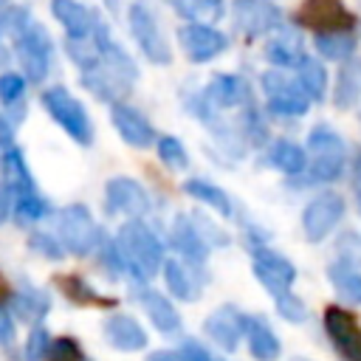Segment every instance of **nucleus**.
<instances>
[{
	"label": "nucleus",
	"mask_w": 361,
	"mask_h": 361,
	"mask_svg": "<svg viewBox=\"0 0 361 361\" xmlns=\"http://www.w3.org/2000/svg\"><path fill=\"white\" fill-rule=\"evenodd\" d=\"M11 37H14V56L23 68V76L34 85L45 82L48 71H51V59H54V42H51V34L48 28L31 17V11L23 6L14 28H11Z\"/></svg>",
	"instance_id": "f257e3e1"
},
{
	"label": "nucleus",
	"mask_w": 361,
	"mask_h": 361,
	"mask_svg": "<svg viewBox=\"0 0 361 361\" xmlns=\"http://www.w3.org/2000/svg\"><path fill=\"white\" fill-rule=\"evenodd\" d=\"M347 169V147L336 130L319 124L307 135V178L310 183H333Z\"/></svg>",
	"instance_id": "f03ea898"
},
{
	"label": "nucleus",
	"mask_w": 361,
	"mask_h": 361,
	"mask_svg": "<svg viewBox=\"0 0 361 361\" xmlns=\"http://www.w3.org/2000/svg\"><path fill=\"white\" fill-rule=\"evenodd\" d=\"M116 245H118L127 268H133V274H138V279L155 276L158 268L164 265V245H161V240L138 217H133L130 223H124L118 228Z\"/></svg>",
	"instance_id": "7ed1b4c3"
},
{
	"label": "nucleus",
	"mask_w": 361,
	"mask_h": 361,
	"mask_svg": "<svg viewBox=\"0 0 361 361\" xmlns=\"http://www.w3.org/2000/svg\"><path fill=\"white\" fill-rule=\"evenodd\" d=\"M39 102H42V107L48 110V116H51L76 144L87 147V144L93 141V121H90V116H87L85 104H82L68 87L51 85V87L42 90Z\"/></svg>",
	"instance_id": "20e7f679"
},
{
	"label": "nucleus",
	"mask_w": 361,
	"mask_h": 361,
	"mask_svg": "<svg viewBox=\"0 0 361 361\" xmlns=\"http://www.w3.org/2000/svg\"><path fill=\"white\" fill-rule=\"evenodd\" d=\"M127 28H130V37L135 39L138 51L152 65H169L172 62V45H169L158 17L152 14V8L147 3H133L127 8Z\"/></svg>",
	"instance_id": "39448f33"
},
{
	"label": "nucleus",
	"mask_w": 361,
	"mask_h": 361,
	"mask_svg": "<svg viewBox=\"0 0 361 361\" xmlns=\"http://www.w3.org/2000/svg\"><path fill=\"white\" fill-rule=\"evenodd\" d=\"M324 333L341 361H361V319L341 305H327L322 313Z\"/></svg>",
	"instance_id": "423d86ee"
},
{
	"label": "nucleus",
	"mask_w": 361,
	"mask_h": 361,
	"mask_svg": "<svg viewBox=\"0 0 361 361\" xmlns=\"http://www.w3.org/2000/svg\"><path fill=\"white\" fill-rule=\"evenodd\" d=\"M347 214V200L338 192H319L316 197L307 200L305 212H302V234L307 243H322Z\"/></svg>",
	"instance_id": "0eeeda50"
},
{
	"label": "nucleus",
	"mask_w": 361,
	"mask_h": 361,
	"mask_svg": "<svg viewBox=\"0 0 361 361\" xmlns=\"http://www.w3.org/2000/svg\"><path fill=\"white\" fill-rule=\"evenodd\" d=\"M259 85L265 90V104L271 113H276V116H305L307 113L310 96L302 90V85L296 79L282 73V68L265 71L259 76Z\"/></svg>",
	"instance_id": "6e6552de"
},
{
	"label": "nucleus",
	"mask_w": 361,
	"mask_h": 361,
	"mask_svg": "<svg viewBox=\"0 0 361 361\" xmlns=\"http://www.w3.org/2000/svg\"><path fill=\"white\" fill-rule=\"evenodd\" d=\"M251 268L257 282L276 299L282 293L290 290L293 279H296V268L288 257H282L279 251L268 248L265 243H251Z\"/></svg>",
	"instance_id": "1a4fd4ad"
},
{
	"label": "nucleus",
	"mask_w": 361,
	"mask_h": 361,
	"mask_svg": "<svg viewBox=\"0 0 361 361\" xmlns=\"http://www.w3.org/2000/svg\"><path fill=\"white\" fill-rule=\"evenodd\" d=\"M178 45L183 51V56L195 65H203V62H212L217 59L226 48H228V37L214 28L212 23H195V20H186L183 25H178Z\"/></svg>",
	"instance_id": "9d476101"
},
{
	"label": "nucleus",
	"mask_w": 361,
	"mask_h": 361,
	"mask_svg": "<svg viewBox=\"0 0 361 361\" xmlns=\"http://www.w3.org/2000/svg\"><path fill=\"white\" fill-rule=\"evenodd\" d=\"M59 237H62V245L71 254L82 257V254H90L99 245L102 231L93 223V214L82 203H71L59 212Z\"/></svg>",
	"instance_id": "9b49d317"
},
{
	"label": "nucleus",
	"mask_w": 361,
	"mask_h": 361,
	"mask_svg": "<svg viewBox=\"0 0 361 361\" xmlns=\"http://www.w3.org/2000/svg\"><path fill=\"white\" fill-rule=\"evenodd\" d=\"M231 20L245 37H259L279 25V8L271 0H234Z\"/></svg>",
	"instance_id": "f8f14e48"
},
{
	"label": "nucleus",
	"mask_w": 361,
	"mask_h": 361,
	"mask_svg": "<svg viewBox=\"0 0 361 361\" xmlns=\"http://www.w3.org/2000/svg\"><path fill=\"white\" fill-rule=\"evenodd\" d=\"M110 121L118 130L124 144H130L135 149H147L149 144H155V130L144 118L141 110H135V107H130L124 102H113L110 104Z\"/></svg>",
	"instance_id": "ddd939ff"
},
{
	"label": "nucleus",
	"mask_w": 361,
	"mask_h": 361,
	"mask_svg": "<svg viewBox=\"0 0 361 361\" xmlns=\"http://www.w3.org/2000/svg\"><path fill=\"white\" fill-rule=\"evenodd\" d=\"M104 197L110 212H121L130 217H144L149 212V195L147 189L133 178H110L104 186Z\"/></svg>",
	"instance_id": "4468645a"
},
{
	"label": "nucleus",
	"mask_w": 361,
	"mask_h": 361,
	"mask_svg": "<svg viewBox=\"0 0 361 361\" xmlns=\"http://www.w3.org/2000/svg\"><path fill=\"white\" fill-rule=\"evenodd\" d=\"M243 322H245V313H240L234 305H223L214 313H209V319L203 322V330L217 347L231 353L243 338Z\"/></svg>",
	"instance_id": "2eb2a0df"
},
{
	"label": "nucleus",
	"mask_w": 361,
	"mask_h": 361,
	"mask_svg": "<svg viewBox=\"0 0 361 361\" xmlns=\"http://www.w3.org/2000/svg\"><path fill=\"white\" fill-rule=\"evenodd\" d=\"M102 330H104L107 344L116 347V350L135 353V350H144V347H147V333H144V327H141L133 316H127V313H113V316H107L104 324H102Z\"/></svg>",
	"instance_id": "dca6fc26"
},
{
	"label": "nucleus",
	"mask_w": 361,
	"mask_h": 361,
	"mask_svg": "<svg viewBox=\"0 0 361 361\" xmlns=\"http://www.w3.org/2000/svg\"><path fill=\"white\" fill-rule=\"evenodd\" d=\"M51 14L65 28V37H87L102 17L79 0H51Z\"/></svg>",
	"instance_id": "f3484780"
},
{
	"label": "nucleus",
	"mask_w": 361,
	"mask_h": 361,
	"mask_svg": "<svg viewBox=\"0 0 361 361\" xmlns=\"http://www.w3.org/2000/svg\"><path fill=\"white\" fill-rule=\"evenodd\" d=\"M243 336L248 338V353L257 361H276L282 353V344L274 333V327L262 316H245L243 322Z\"/></svg>",
	"instance_id": "a211bd4d"
},
{
	"label": "nucleus",
	"mask_w": 361,
	"mask_h": 361,
	"mask_svg": "<svg viewBox=\"0 0 361 361\" xmlns=\"http://www.w3.org/2000/svg\"><path fill=\"white\" fill-rule=\"evenodd\" d=\"M172 245L192 262V265H203L206 262V257H209V243L203 240V234L197 231V226H195V220L192 217H183V214H178L175 217V226H172Z\"/></svg>",
	"instance_id": "6ab92c4d"
},
{
	"label": "nucleus",
	"mask_w": 361,
	"mask_h": 361,
	"mask_svg": "<svg viewBox=\"0 0 361 361\" xmlns=\"http://www.w3.org/2000/svg\"><path fill=\"white\" fill-rule=\"evenodd\" d=\"M305 48H302V37L296 31H274L271 39L265 42V59L274 62L276 68H296L305 59Z\"/></svg>",
	"instance_id": "aec40b11"
},
{
	"label": "nucleus",
	"mask_w": 361,
	"mask_h": 361,
	"mask_svg": "<svg viewBox=\"0 0 361 361\" xmlns=\"http://www.w3.org/2000/svg\"><path fill=\"white\" fill-rule=\"evenodd\" d=\"M268 164L274 169H279L282 175H302L305 166H307V149L288 141V138H279L268 147Z\"/></svg>",
	"instance_id": "412c9836"
},
{
	"label": "nucleus",
	"mask_w": 361,
	"mask_h": 361,
	"mask_svg": "<svg viewBox=\"0 0 361 361\" xmlns=\"http://www.w3.org/2000/svg\"><path fill=\"white\" fill-rule=\"evenodd\" d=\"M327 279L333 285V290L350 302V305H361V271L358 265H350L344 259H336L327 265Z\"/></svg>",
	"instance_id": "4be33fe9"
},
{
	"label": "nucleus",
	"mask_w": 361,
	"mask_h": 361,
	"mask_svg": "<svg viewBox=\"0 0 361 361\" xmlns=\"http://www.w3.org/2000/svg\"><path fill=\"white\" fill-rule=\"evenodd\" d=\"M0 169H3V180L11 186V192L23 195V192H34V178H31V169L25 164V155L11 144L3 149L0 155Z\"/></svg>",
	"instance_id": "5701e85b"
},
{
	"label": "nucleus",
	"mask_w": 361,
	"mask_h": 361,
	"mask_svg": "<svg viewBox=\"0 0 361 361\" xmlns=\"http://www.w3.org/2000/svg\"><path fill=\"white\" fill-rule=\"evenodd\" d=\"M141 305H144L149 322H152L161 333H175V330L180 327V316H178L175 305H172L166 296H161L158 290H141Z\"/></svg>",
	"instance_id": "b1692460"
},
{
	"label": "nucleus",
	"mask_w": 361,
	"mask_h": 361,
	"mask_svg": "<svg viewBox=\"0 0 361 361\" xmlns=\"http://www.w3.org/2000/svg\"><path fill=\"white\" fill-rule=\"evenodd\" d=\"M183 192L186 195H192L195 200H200V203H206V206H212L217 214H223V217H231L234 214V206H231V197L220 189V186H214L212 180H200V178H192V180H186L183 183Z\"/></svg>",
	"instance_id": "393cba45"
},
{
	"label": "nucleus",
	"mask_w": 361,
	"mask_h": 361,
	"mask_svg": "<svg viewBox=\"0 0 361 361\" xmlns=\"http://www.w3.org/2000/svg\"><path fill=\"white\" fill-rule=\"evenodd\" d=\"M164 279H166V288H169L178 299H183V302H195V299H197L200 285H197V279L192 276V271H189L183 262L166 259V262H164Z\"/></svg>",
	"instance_id": "a878e982"
},
{
	"label": "nucleus",
	"mask_w": 361,
	"mask_h": 361,
	"mask_svg": "<svg viewBox=\"0 0 361 361\" xmlns=\"http://www.w3.org/2000/svg\"><path fill=\"white\" fill-rule=\"evenodd\" d=\"M178 17L195 20V23H217L226 14L223 0H166Z\"/></svg>",
	"instance_id": "bb28decb"
},
{
	"label": "nucleus",
	"mask_w": 361,
	"mask_h": 361,
	"mask_svg": "<svg viewBox=\"0 0 361 361\" xmlns=\"http://www.w3.org/2000/svg\"><path fill=\"white\" fill-rule=\"evenodd\" d=\"M296 82L302 85V90L310 96V102H322L327 93V71L322 62H316L313 56H305L296 65Z\"/></svg>",
	"instance_id": "cd10ccee"
},
{
	"label": "nucleus",
	"mask_w": 361,
	"mask_h": 361,
	"mask_svg": "<svg viewBox=\"0 0 361 361\" xmlns=\"http://www.w3.org/2000/svg\"><path fill=\"white\" fill-rule=\"evenodd\" d=\"M8 299H11V310H14L20 319H25V322H37V319L45 316V310H48V296H45L42 290L31 288V285H25L23 290L11 293Z\"/></svg>",
	"instance_id": "c85d7f7f"
},
{
	"label": "nucleus",
	"mask_w": 361,
	"mask_h": 361,
	"mask_svg": "<svg viewBox=\"0 0 361 361\" xmlns=\"http://www.w3.org/2000/svg\"><path fill=\"white\" fill-rule=\"evenodd\" d=\"M353 34L347 31H338V28H330V31H319L316 34V51L324 56V59H347L353 54Z\"/></svg>",
	"instance_id": "c756f323"
},
{
	"label": "nucleus",
	"mask_w": 361,
	"mask_h": 361,
	"mask_svg": "<svg viewBox=\"0 0 361 361\" xmlns=\"http://www.w3.org/2000/svg\"><path fill=\"white\" fill-rule=\"evenodd\" d=\"M56 285L62 288V293L71 299V302H76V305H110V299H104V296H99L85 279H79V276H56Z\"/></svg>",
	"instance_id": "7c9ffc66"
},
{
	"label": "nucleus",
	"mask_w": 361,
	"mask_h": 361,
	"mask_svg": "<svg viewBox=\"0 0 361 361\" xmlns=\"http://www.w3.org/2000/svg\"><path fill=\"white\" fill-rule=\"evenodd\" d=\"M45 212H48V203H45L42 197H37L34 192H23V195H17V200H14V217H17L20 226L37 223Z\"/></svg>",
	"instance_id": "2f4dec72"
},
{
	"label": "nucleus",
	"mask_w": 361,
	"mask_h": 361,
	"mask_svg": "<svg viewBox=\"0 0 361 361\" xmlns=\"http://www.w3.org/2000/svg\"><path fill=\"white\" fill-rule=\"evenodd\" d=\"M155 144H158V158H161L169 169H186V166H189L186 147H183L175 135H161V138H155Z\"/></svg>",
	"instance_id": "473e14b6"
},
{
	"label": "nucleus",
	"mask_w": 361,
	"mask_h": 361,
	"mask_svg": "<svg viewBox=\"0 0 361 361\" xmlns=\"http://www.w3.org/2000/svg\"><path fill=\"white\" fill-rule=\"evenodd\" d=\"M25 85H28V79H25L23 73L0 71V102H3L6 107L20 104L23 96H25Z\"/></svg>",
	"instance_id": "72a5a7b5"
},
{
	"label": "nucleus",
	"mask_w": 361,
	"mask_h": 361,
	"mask_svg": "<svg viewBox=\"0 0 361 361\" xmlns=\"http://www.w3.org/2000/svg\"><path fill=\"white\" fill-rule=\"evenodd\" d=\"M274 305H276V313H279L285 322H290V324H302V322H307V305H305L293 290L276 296Z\"/></svg>",
	"instance_id": "f704fd0d"
},
{
	"label": "nucleus",
	"mask_w": 361,
	"mask_h": 361,
	"mask_svg": "<svg viewBox=\"0 0 361 361\" xmlns=\"http://www.w3.org/2000/svg\"><path fill=\"white\" fill-rule=\"evenodd\" d=\"M45 361H87L82 347L76 344V338L62 336V338H51V347L45 353Z\"/></svg>",
	"instance_id": "c9c22d12"
},
{
	"label": "nucleus",
	"mask_w": 361,
	"mask_h": 361,
	"mask_svg": "<svg viewBox=\"0 0 361 361\" xmlns=\"http://www.w3.org/2000/svg\"><path fill=\"white\" fill-rule=\"evenodd\" d=\"M358 93H361L358 76H355L353 71H344V73L338 76V85H336V93H333L336 104H338V107H353V104L358 102Z\"/></svg>",
	"instance_id": "e433bc0d"
},
{
	"label": "nucleus",
	"mask_w": 361,
	"mask_h": 361,
	"mask_svg": "<svg viewBox=\"0 0 361 361\" xmlns=\"http://www.w3.org/2000/svg\"><path fill=\"white\" fill-rule=\"evenodd\" d=\"M51 347V333L45 324H37L25 338V361H45V353Z\"/></svg>",
	"instance_id": "4c0bfd02"
},
{
	"label": "nucleus",
	"mask_w": 361,
	"mask_h": 361,
	"mask_svg": "<svg viewBox=\"0 0 361 361\" xmlns=\"http://www.w3.org/2000/svg\"><path fill=\"white\" fill-rule=\"evenodd\" d=\"M28 243H31V248H34L37 254H42V257H48V259H62V257H65V245L56 243L51 234L37 231V234H31Z\"/></svg>",
	"instance_id": "58836bf2"
},
{
	"label": "nucleus",
	"mask_w": 361,
	"mask_h": 361,
	"mask_svg": "<svg viewBox=\"0 0 361 361\" xmlns=\"http://www.w3.org/2000/svg\"><path fill=\"white\" fill-rule=\"evenodd\" d=\"M338 259H344L350 265H361V234L347 231L338 240Z\"/></svg>",
	"instance_id": "ea45409f"
},
{
	"label": "nucleus",
	"mask_w": 361,
	"mask_h": 361,
	"mask_svg": "<svg viewBox=\"0 0 361 361\" xmlns=\"http://www.w3.org/2000/svg\"><path fill=\"white\" fill-rule=\"evenodd\" d=\"M180 353L186 355V361H223V358L214 355L206 344H200V341H195V338H186V341L180 344Z\"/></svg>",
	"instance_id": "a19ab883"
},
{
	"label": "nucleus",
	"mask_w": 361,
	"mask_h": 361,
	"mask_svg": "<svg viewBox=\"0 0 361 361\" xmlns=\"http://www.w3.org/2000/svg\"><path fill=\"white\" fill-rule=\"evenodd\" d=\"M17 3L14 0H0V34H8L11 25H14V17H17Z\"/></svg>",
	"instance_id": "79ce46f5"
},
{
	"label": "nucleus",
	"mask_w": 361,
	"mask_h": 361,
	"mask_svg": "<svg viewBox=\"0 0 361 361\" xmlns=\"http://www.w3.org/2000/svg\"><path fill=\"white\" fill-rule=\"evenodd\" d=\"M11 341H14V319L0 305V344H11Z\"/></svg>",
	"instance_id": "37998d69"
},
{
	"label": "nucleus",
	"mask_w": 361,
	"mask_h": 361,
	"mask_svg": "<svg viewBox=\"0 0 361 361\" xmlns=\"http://www.w3.org/2000/svg\"><path fill=\"white\" fill-rule=\"evenodd\" d=\"M11 206H14V200H11V186H8L6 180H0V223L8 217Z\"/></svg>",
	"instance_id": "c03bdc74"
},
{
	"label": "nucleus",
	"mask_w": 361,
	"mask_h": 361,
	"mask_svg": "<svg viewBox=\"0 0 361 361\" xmlns=\"http://www.w3.org/2000/svg\"><path fill=\"white\" fill-rule=\"evenodd\" d=\"M147 361H186V355L180 350H155L147 355Z\"/></svg>",
	"instance_id": "a18cd8bd"
},
{
	"label": "nucleus",
	"mask_w": 361,
	"mask_h": 361,
	"mask_svg": "<svg viewBox=\"0 0 361 361\" xmlns=\"http://www.w3.org/2000/svg\"><path fill=\"white\" fill-rule=\"evenodd\" d=\"M8 62H11V48L3 42V34H0V71L8 68Z\"/></svg>",
	"instance_id": "49530a36"
},
{
	"label": "nucleus",
	"mask_w": 361,
	"mask_h": 361,
	"mask_svg": "<svg viewBox=\"0 0 361 361\" xmlns=\"http://www.w3.org/2000/svg\"><path fill=\"white\" fill-rule=\"evenodd\" d=\"M6 296H11V290L6 288V282H3V276H0V302H3Z\"/></svg>",
	"instance_id": "de8ad7c7"
}]
</instances>
